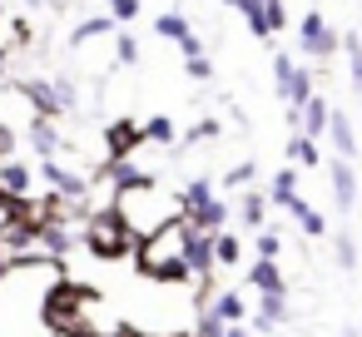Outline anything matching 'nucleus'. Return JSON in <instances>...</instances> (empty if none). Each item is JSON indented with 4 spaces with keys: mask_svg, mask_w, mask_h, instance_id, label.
Masks as SVG:
<instances>
[{
    "mask_svg": "<svg viewBox=\"0 0 362 337\" xmlns=\"http://www.w3.org/2000/svg\"><path fill=\"white\" fill-rule=\"evenodd\" d=\"M223 337H258V332H253V327H248V322H238V327H228V332H223Z\"/></svg>",
    "mask_w": 362,
    "mask_h": 337,
    "instance_id": "f704fd0d",
    "label": "nucleus"
},
{
    "mask_svg": "<svg viewBox=\"0 0 362 337\" xmlns=\"http://www.w3.org/2000/svg\"><path fill=\"white\" fill-rule=\"evenodd\" d=\"M327 179H332V203H337V213H352V208H357V169H352L347 159H332V164H327Z\"/></svg>",
    "mask_w": 362,
    "mask_h": 337,
    "instance_id": "9d476101",
    "label": "nucleus"
},
{
    "mask_svg": "<svg viewBox=\"0 0 362 337\" xmlns=\"http://www.w3.org/2000/svg\"><path fill=\"white\" fill-rule=\"evenodd\" d=\"M25 134H30V144H35V154H40V159H60V154H65V134H60V119L30 114Z\"/></svg>",
    "mask_w": 362,
    "mask_h": 337,
    "instance_id": "1a4fd4ad",
    "label": "nucleus"
},
{
    "mask_svg": "<svg viewBox=\"0 0 362 337\" xmlns=\"http://www.w3.org/2000/svg\"><path fill=\"white\" fill-rule=\"evenodd\" d=\"M342 55H347V80H352V90L362 95V35H342Z\"/></svg>",
    "mask_w": 362,
    "mask_h": 337,
    "instance_id": "4be33fe9",
    "label": "nucleus"
},
{
    "mask_svg": "<svg viewBox=\"0 0 362 337\" xmlns=\"http://www.w3.org/2000/svg\"><path fill=\"white\" fill-rule=\"evenodd\" d=\"M115 65H124V70H134V65H139V40H134L129 30H119V35H115Z\"/></svg>",
    "mask_w": 362,
    "mask_h": 337,
    "instance_id": "bb28decb",
    "label": "nucleus"
},
{
    "mask_svg": "<svg viewBox=\"0 0 362 337\" xmlns=\"http://www.w3.org/2000/svg\"><path fill=\"white\" fill-rule=\"evenodd\" d=\"M253 179H258V164L243 159V164H233V169L223 174V189H253Z\"/></svg>",
    "mask_w": 362,
    "mask_h": 337,
    "instance_id": "c85d7f7f",
    "label": "nucleus"
},
{
    "mask_svg": "<svg viewBox=\"0 0 362 337\" xmlns=\"http://www.w3.org/2000/svg\"><path fill=\"white\" fill-rule=\"evenodd\" d=\"M209 307H214V317H218L223 327L248 322V302H243V292H238V288H218V292L209 297Z\"/></svg>",
    "mask_w": 362,
    "mask_h": 337,
    "instance_id": "f8f14e48",
    "label": "nucleus"
},
{
    "mask_svg": "<svg viewBox=\"0 0 362 337\" xmlns=\"http://www.w3.org/2000/svg\"><path fill=\"white\" fill-rule=\"evenodd\" d=\"M85 248H90L95 258H105V263H119V258H129V253L139 248V238L129 233V223H124L115 208H100V213H90V223H85Z\"/></svg>",
    "mask_w": 362,
    "mask_h": 337,
    "instance_id": "7ed1b4c3",
    "label": "nucleus"
},
{
    "mask_svg": "<svg viewBox=\"0 0 362 337\" xmlns=\"http://www.w3.org/2000/svg\"><path fill=\"white\" fill-rule=\"evenodd\" d=\"M288 213H293V223L303 228V238H313V243H317V238H327V218H322V213H317L313 203H303V199H298V203H293Z\"/></svg>",
    "mask_w": 362,
    "mask_h": 337,
    "instance_id": "6ab92c4d",
    "label": "nucleus"
},
{
    "mask_svg": "<svg viewBox=\"0 0 362 337\" xmlns=\"http://www.w3.org/2000/svg\"><path fill=\"white\" fill-rule=\"evenodd\" d=\"M105 16L124 30V25H134V20L144 16V0H105Z\"/></svg>",
    "mask_w": 362,
    "mask_h": 337,
    "instance_id": "5701e85b",
    "label": "nucleus"
},
{
    "mask_svg": "<svg viewBox=\"0 0 362 337\" xmlns=\"http://www.w3.org/2000/svg\"><path fill=\"white\" fill-rule=\"evenodd\" d=\"M105 139H110V154L115 159H129V154H139V144H144V124H134V119H115L110 129H105Z\"/></svg>",
    "mask_w": 362,
    "mask_h": 337,
    "instance_id": "9b49d317",
    "label": "nucleus"
},
{
    "mask_svg": "<svg viewBox=\"0 0 362 337\" xmlns=\"http://www.w3.org/2000/svg\"><path fill=\"white\" fill-rule=\"evenodd\" d=\"M214 258H218V268H233L238 258H243V243H238V233H214Z\"/></svg>",
    "mask_w": 362,
    "mask_h": 337,
    "instance_id": "b1692460",
    "label": "nucleus"
},
{
    "mask_svg": "<svg viewBox=\"0 0 362 337\" xmlns=\"http://www.w3.org/2000/svg\"><path fill=\"white\" fill-rule=\"evenodd\" d=\"M189 238H194V223H189V218H174L169 228L139 238V248H134V268H139L149 283H189V268H184V258H189Z\"/></svg>",
    "mask_w": 362,
    "mask_h": 337,
    "instance_id": "f257e3e1",
    "label": "nucleus"
},
{
    "mask_svg": "<svg viewBox=\"0 0 362 337\" xmlns=\"http://www.w3.org/2000/svg\"><path fill=\"white\" fill-rule=\"evenodd\" d=\"M273 337H283V332H273Z\"/></svg>",
    "mask_w": 362,
    "mask_h": 337,
    "instance_id": "ea45409f",
    "label": "nucleus"
},
{
    "mask_svg": "<svg viewBox=\"0 0 362 337\" xmlns=\"http://www.w3.org/2000/svg\"><path fill=\"white\" fill-rule=\"evenodd\" d=\"M327 139H332V159H357V129L342 110H332V124H327Z\"/></svg>",
    "mask_w": 362,
    "mask_h": 337,
    "instance_id": "ddd939ff",
    "label": "nucleus"
},
{
    "mask_svg": "<svg viewBox=\"0 0 362 337\" xmlns=\"http://www.w3.org/2000/svg\"><path fill=\"white\" fill-rule=\"evenodd\" d=\"M223 114H228L238 129H248V114H243V105H238V100H223Z\"/></svg>",
    "mask_w": 362,
    "mask_h": 337,
    "instance_id": "72a5a7b5",
    "label": "nucleus"
},
{
    "mask_svg": "<svg viewBox=\"0 0 362 337\" xmlns=\"http://www.w3.org/2000/svg\"><path fill=\"white\" fill-rule=\"evenodd\" d=\"M21 6H25V11H45V0H21Z\"/></svg>",
    "mask_w": 362,
    "mask_h": 337,
    "instance_id": "e433bc0d",
    "label": "nucleus"
},
{
    "mask_svg": "<svg viewBox=\"0 0 362 337\" xmlns=\"http://www.w3.org/2000/svg\"><path fill=\"white\" fill-rule=\"evenodd\" d=\"M273 90H278V100L298 114L313 95H317V85H313V70L308 65H298L288 50H273Z\"/></svg>",
    "mask_w": 362,
    "mask_h": 337,
    "instance_id": "20e7f679",
    "label": "nucleus"
},
{
    "mask_svg": "<svg viewBox=\"0 0 362 337\" xmlns=\"http://www.w3.org/2000/svg\"><path fill=\"white\" fill-rule=\"evenodd\" d=\"M144 139L149 144H179V129L169 114H154V119H144Z\"/></svg>",
    "mask_w": 362,
    "mask_h": 337,
    "instance_id": "393cba45",
    "label": "nucleus"
},
{
    "mask_svg": "<svg viewBox=\"0 0 362 337\" xmlns=\"http://www.w3.org/2000/svg\"><path fill=\"white\" fill-rule=\"evenodd\" d=\"M6 268H11V263H6V253H0V278H6Z\"/></svg>",
    "mask_w": 362,
    "mask_h": 337,
    "instance_id": "4c0bfd02",
    "label": "nucleus"
},
{
    "mask_svg": "<svg viewBox=\"0 0 362 337\" xmlns=\"http://www.w3.org/2000/svg\"><path fill=\"white\" fill-rule=\"evenodd\" d=\"M100 35H119V25H115L110 16H90V20H75L65 40H70V50H85V45L100 40Z\"/></svg>",
    "mask_w": 362,
    "mask_h": 337,
    "instance_id": "4468645a",
    "label": "nucleus"
},
{
    "mask_svg": "<svg viewBox=\"0 0 362 337\" xmlns=\"http://www.w3.org/2000/svg\"><path fill=\"white\" fill-rule=\"evenodd\" d=\"M332 258H337V268L342 273H357V243H352V233H332Z\"/></svg>",
    "mask_w": 362,
    "mask_h": 337,
    "instance_id": "a878e982",
    "label": "nucleus"
},
{
    "mask_svg": "<svg viewBox=\"0 0 362 337\" xmlns=\"http://www.w3.org/2000/svg\"><path fill=\"white\" fill-rule=\"evenodd\" d=\"M223 6H233V11H238V6H243V0H223Z\"/></svg>",
    "mask_w": 362,
    "mask_h": 337,
    "instance_id": "58836bf2",
    "label": "nucleus"
},
{
    "mask_svg": "<svg viewBox=\"0 0 362 337\" xmlns=\"http://www.w3.org/2000/svg\"><path fill=\"white\" fill-rule=\"evenodd\" d=\"M100 179L115 189V194H134V189H154V169H144V164H134V154L129 159H105L100 164Z\"/></svg>",
    "mask_w": 362,
    "mask_h": 337,
    "instance_id": "423d86ee",
    "label": "nucleus"
},
{
    "mask_svg": "<svg viewBox=\"0 0 362 337\" xmlns=\"http://www.w3.org/2000/svg\"><path fill=\"white\" fill-rule=\"evenodd\" d=\"M25 208H30V203H16V199H6V194H0V243H6V233H11V228L25 218Z\"/></svg>",
    "mask_w": 362,
    "mask_h": 337,
    "instance_id": "cd10ccee",
    "label": "nucleus"
},
{
    "mask_svg": "<svg viewBox=\"0 0 362 337\" xmlns=\"http://www.w3.org/2000/svg\"><path fill=\"white\" fill-rule=\"evenodd\" d=\"M238 218H243V228H268V189H243V199H238Z\"/></svg>",
    "mask_w": 362,
    "mask_h": 337,
    "instance_id": "2eb2a0df",
    "label": "nucleus"
},
{
    "mask_svg": "<svg viewBox=\"0 0 362 337\" xmlns=\"http://www.w3.org/2000/svg\"><path fill=\"white\" fill-rule=\"evenodd\" d=\"M218 134H223V119H214V114H209V119H199V124L184 134V144H209V139H218Z\"/></svg>",
    "mask_w": 362,
    "mask_h": 337,
    "instance_id": "c756f323",
    "label": "nucleus"
},
{
    "mask_svg": "<svg viewBox=\"0 0 362 337\" xmlns=\"http://www.w3.org/2000/svg\"><path fill=\"white\" fill-rule=\"evenodd\" d=\"M298 50H303V60H313V65H327L337 50H342V35L322 20V11H308L303 20H298Z\"/></svg>",
    "mask_w": 362,
    "mask_h": 337,
    "instance_id": "39448f33",
    "label": "nucleus"
},
{
    "mask_svg": "<svg viewBox=\"0 0 362 337\" xmlns=\"http://www.w3.org/2000/svg\"><path fill=\"white\" fill-rule=\"evenodd\" d=\"M293 317V307H288V292H258V307L248 312V327L258 332V337H273L283 322Z\"/></svg>",
    "mask_w": 362,
    "mask_h": 337,
    "instance_id": "0eeeda50",
    "label": "nucleus"
},
{
    "mask_svg": "<svg viewBox=\"0 0 362 337\" xmlns=\"http://www.w3.org/2000/svg\"><path fill=\"white\" fill-rule=\"evenodd\" d=\"M253 248H258V258H268V263H278V253H283V238H278L273 228H263V233L253 238Z\"/></svg>",
    "mask_w": 362,
    "mask_h": 337,
    "instance_id": "7c9ffc66",
    "label": "nucleus"
},
{
    "mask_svg": "<svg viewBox=\"0 0 362 337\" xmlns=\"http://www.w3.org/2000/svg\"><path fill=\"white\" fill-rule=\"evenodd\" d=\"M248 288H258V292H288V283H283L278 263H268V258H258V263L248 268Z\"/></svg>",
    "mask_w": 362,
    "mask_h": 337,
    "instance_id": "aec40b11",
    "label": "nucleus"
},
{
    "mask_svg": "<svg viewBox=\"0 0 362 337\" xmlns=\"http://www.w3.org/2000/svg\"><path fill=\"white\" fill-rule=\"evenodd\" d=\"M184 75H189L194 85H209V80H214V60H209V55H199V60H184Z\"/></svg>",
    "mask_w": 362,
    "mask_h": 337,
    "instance_id": "2f4dec72",
    "label": "nucleus"
},
{
    "mask_svg": "<svg viewBox=\"0 0 362 337\" xmlns=\"http://www.w3.org/2000/svg\"><path fill=\"white\" fill-rule=\"evenodd\" d=\"M298 174H303V169H293V164L273 174V184H268V203H273V208H293V203H298Z\"/></svg>",
    "mask_w": 362,
    "mask_h": 337,
    "instance_id": "dca6fc26",
    "label": "nucleus"
},
{
    "mask_svg": "<svg viewBox=\"0 0 362 337\" xmlns=\"http://www.w3.org/2000/svg\"><path fill=\"white\" fill-rule=\"evenodd\" d=\"M288 164H293V169H317V164H322V149H317V139H308V134H293V139H288Z\"/></svg>",
    "mask_w": 362,
    "mask_h": 337,
    "instance_id": "a211bd4d",
    "label": "nucleus"
},
{
    "mask_svg": "<svg viewBox=\"0 0 362 337\" xmlns=\"http://www.w3.org/2000/svg\"><path fill=\"white\" fill-rule=\"evenodd\" d=\"M263 11H268L273 35H283V30H288V6H283V0H263Z\"/></svg>",
    "mask_w": 362,
    "mask_h": 337,
    "instance_id": "473e14b6",
    "label": "nucleus"
},
{
    "mask_svg": "<svg viewBox=\"0 0 362 337\" xmlns=\"http://www.w3.org/2000/svg\"><path fill=\"white\" fill-rule=\"evenodd\" d=\"M154 35H159V40H174V45H184V40L194 35V20H189L184 11H164V16H154Z\"/></svg>",
    "mask_w": 362,
    "mask_h": 337,
    "instance_id": "f3484780",
    "label": "nucleus"
},
{
    "mask_svg": "<svg viewBox=\"0 0 362 337\" xmlns=\"http://www.w3.org/2000/svg\"><path fill=\"white\" fill-rule=\"evenodd\" d=\"M238 16L248 20V30H253L263 45H273V25H268V11H263V0H243V6H238Z\"/></svg>",
    "mask_w": 362,
    "mask_h": 337,
    "instance_id": "412c9836",
    "label": "nucleus"
},
{
    "mask_svg": "<svg viewBox=\"0 0 362 337\" xmlns=\"http://www.w3.org/2000/svg\"><path fill=\"white\" fill-rule=\"evenodd\" d=\"M0 194L6 199H16V203H30L35 199V169L25 164V159H0Z\"/></svg>",
    "mask_w": 362,
    "mask_h": 337,
    "instance_id": "6e6552de",
    "label": "nucleus"
},
{
    "mask_svg": "<svg viewBox=\"0 0 362 337\" xmlns=\"http://www.w3.org/2000/svg\"><path fill=\"white\" fill-rule=\"evenodd\" d=\"M124 223H129V233L134 238H149V233H159V228H169L174 218H184V208H179V199L174 194H159V189H134V194H115V203H110Z\"/></svg>",
    "mask_w": 362,
    "mask_h": 337,
    "instance_id": "f03ea898",
    "label": "nucleus"
},
{
    "mask_svg": "<svg viewBox=\"0 0 362 337\" xmlns=\"http://www.w3.org/2000/svg\"><path fill=\"white\" fill-rule=\"evenodd\" d=\"M337 337H362V327H352V322H347V327H337Z\"/></svg>",
    "mask_w": 362,
    "mask_h": 337,
    "instance_id": "c9c22d12",
    "label": "nucleus"
}]
</instances>
